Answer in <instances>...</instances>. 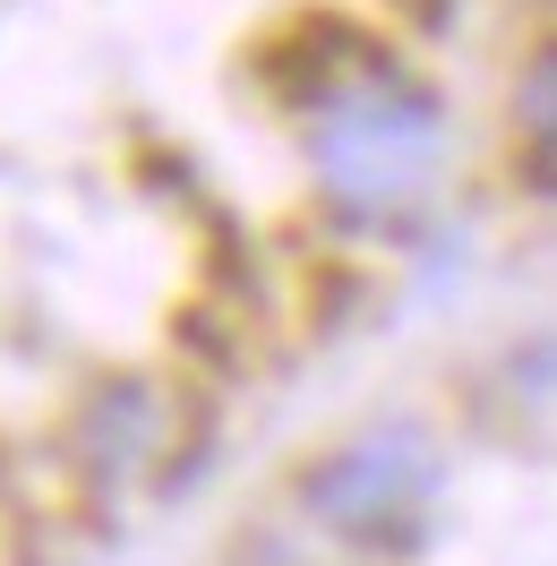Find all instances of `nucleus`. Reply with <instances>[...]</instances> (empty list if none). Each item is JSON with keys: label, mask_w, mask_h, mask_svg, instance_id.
<instances>
[{"label": "nucleus", "mask_w": 557, "mask_h": 566, "mask_svg": "<svg viewBox=\"0 0 557 566\" xmlns=\"http://www.w3.org/2000/svg\"><path fill=\"white\" fill-rule=\"evenodd\" d=\"M429 146H438L429 104L403 95L395 77H360V86H344V95H326L317 155H326L335 198H351V207H403V198H420Z\"/></svg>", "instance_id": "nucleus-1"}, {"label": "nucleus", "mask_w": 557, "mask_h": 566, "mask_svg": "<svg viewBox=\"0 0 557 566\" xmlns=\"http://www.w3.org/2000/svg\"><path fill=\"white\" fill-rule=\"evenodd\" d=\"M309 506L351 541H386V532H412L429 506V463L412 447H351L309 481Z\"/></svg>", "instance_id": "nucleus-2"}, {"label": "nucleus", "mask_w": 557, "mask_h": 566, "mask_svg": "<svg viewBox=\"0 0 557 566\" xmlns=\"http://www.w3.org/2000/svg\"><path fill=\"white\" fill-rule=\"evenodd\" d=\"M515 112H523V155H532V172L557 189V52H540V61H532Z\"/></svg>", "instance_id": "nucleus-3"}]
</instances>
